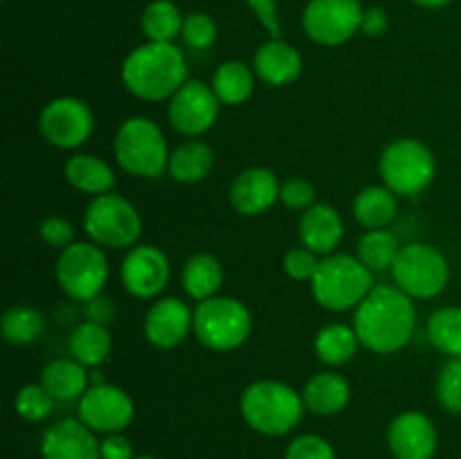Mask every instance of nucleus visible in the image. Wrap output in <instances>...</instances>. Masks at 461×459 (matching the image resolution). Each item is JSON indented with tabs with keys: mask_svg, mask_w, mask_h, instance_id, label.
Returning <instances> with one entry per match:
<instances>
[{
	"mask_svg": "<svg viewBox=\"0 0 461 459\" xmlns=\"http://www.w3.org/2000/svg\"><path fill=\"white\" fill-rule=\"evenodd\" d=\"M318 255L304 246L293 248V250H288L286 256H284V270H286L288 277L295 279V282H311V279L315 277V273H318Z\"/></svg>",
	"mask_w": 461,
	"mask_h": 459,
	"instance_id": "nucleus-39",
	"label": "nucleus"
},
{
	"mask_svg": "<svg viewBox=\"0 0 461 459\" xmlns=\"http://www.w3.org/2000/svg\"><path fill=\"white\" fill-rule=\"evenodd\" d=\"M396 212H399L396 194L392 189H387L385 184L383 187H378V184L365 187L354 198L356 220L360 225H365L367 230H383L396 219Z\"/></svg>",
	"mask_w": 461,
	"mask_h": 459,
	"instance_id": "nucleus-28",
	"label": "nucleus"
},
{
	"mask_svg": "<svg viewBox=\"0 0 461 459\" xmlns=\"http://www.w3.org/2000/svg\"><path fill=\"white\" fill-rule=\"evenodd\" d=\"M279 201L288 207V210L306 212L309 207L315 205V187L313 183L304 178H291L282 183L279 189Z\"/></svg>",
	"mask_w": 461,
	"mask_h": 459,
	"instance_id": "nucleus-40",
	"label": "nucleus"
},
{
	"mask_svg": "<svg viewBox=\"0 0 461 459\" xmlns=\"http://www.w3.org/2000/svg\"><path fill=\"white\" fill-rule=\"evenodd\" d=\"M183 288L192 300L205 302L216 297L223 286V266L214 255H194L183 268Z\"/></svg>",
	"mask_w": 461,
	"mask_h": 459,
	"instance_id": "nucleus-26",
	"label": "nucleus"
},
{
	"mask_svg": "<svg viewBox=\"0 0 461 459\" xmlns=\"http://www.w3.org/2000/svg\"><path fill=\"white\" fill-rule=\"evenodd\" d=\"M77 414L93 432L115 435L131 426L135 408L131 396L122 387L111 382H95L79 399Z\"/></svg>",
	"mask_w": 461,
	"mask_h": 459,
	"instance_id": "nucleus-13",
	"label": "nucleus"
},
{
	"mask_svg": "<svg viewBox=\"0 0 461 459\" xmlns=\"http://www.w3.org/2000/svg\"><path fill=\"white\" fill-rule=\"evenodd\" d=\"M363 14L360 0H311L302 14V25L313 43L336 48L360 32Z\"/></svg>",
	"mask_w": 461,
	"mask_h": 459,
	"instance_id": "nucleus-11",
	"label": "nucleus"
},
{
	"mask_svg": "<svg viewBox=\"0 0 461 459\" xmlns=\"http://www.w3.org/2000/svg\"><path fill=\"white\" fill-rule=\"evenodd\" d=\"M248 7L255 12L264 30L268 32L273 39H279L282 34V25H279V12H277V0H246Z\"/></svg>",
	"mask_w": 461,
	"mask_h": 459,
	"instance_id": "nucleus-42",
	"label": "nucleus"
},
{
	"mask_svg": "<svg viewBox=\"0 0 461 459\" xmlns=\"http://www.w3.org/2000/svg\"><path fill=\"white\" fill-rule=\"evenodd\" d=\"M39 234L50 248L63 250V248L70 246L72 238H75V228H72L70 220L61 219V216H50V219H45L43 223H41Z\"/></svg>",
	"mask_w": 461,
	"mask_h": 459,
	"instance_id": "nucleus-41",
	"label": "nucleus"
},
{
	"mask_svg": "<svg viewBox=\"0 0 461 459\" xmlns=\"http://www.w3.org/2000/svg\"><path fill=\"white\" fill-rule=\"evenodd\" d=\"M392 277L396 288L412 300H432L448 286L450 266L444 252L428 243H408L401 248Z\"/></svg>",
	"mask_w": 461,
	"mask_h": 459,
	"instance_id": "nucleus-9",
	"label": "nucleus"
},
{
	"mask_svg": "<svg viewBox=\"0 0 461 459\" xmlns=\"http://www.w3.org/2000/svg\"><path fill=\"white\" fill-rule=\"evenodd\" d=\"M194 333L212 351H234L250 338L252 315L234 297H210L194 310Z\"/></svg>",
	"mask_w": 461,
	"mask_h": 459,
	"instance_id": "nucleus-7",
	"label": "nucleus"
},
{
	"mask_svg": "<svg viewBox=\"0 0 461 459\" xmlns=\"http://www.w3.org/2000/svg\"><path fill=\"white\" fill-rule=\"evenodd\" d=\"M284 459H338L336 450L324 436L300 435L288 444Z\"/></svg>",
	"mask_w": 461,
	"mask_h": 459,
	"instance_id": "nucleus-38",
	"label": "nucleus"
},
{
	"mask_svg": "<svg viewBox=\"0 0 461 459\" xmlns=\"http://www.w3.org/2000/svg\"><path fill=\"white\" fill-rule=\"evenodd\" d=\"M354 328L365 349L383 356L396 354L414 338V300L401 288L378 284L356 309Z\"/></svg>",
	"mask_w": 461,
	"mask_h": 459,
	"instance_id": "nucleus-1",
	"label": "nucleus"
},
{
	"mask_svg": "<svg viewBox=\"0 0 461 459\" xmlns=\"http://www.w3.org/2000/svg\"><path fill=\"white\" fill-rule=\"evenodd\" d=\"M358 333L347 324H327L315 336V354L331 367L349 363L358 351Z\"/></svg>",
	"mask_w": 461,
	"mask_h": 459,
	"instance_id": "nucleus-32",
	"label": "nucleus"
},
{
	"mask_svg": "<svg viewBox=\"0 0 461 459\" xmlns=\"http://www.w3.org/2000/svg\"><path fill=\"white\" fill-rule=\"evenodd\" d=\"M212 88L221 104L239 106L255 93V68L243 61H225L212 76Z\"/></svg>",
	"mask_w": 461,
	"mask_h": 459,
	"instance_id": "nucleus-27",
	"label": "nucleus"
},
{
	"mask_svg": "<svg viewBox=\"0 0 461 459\" xmlns=\"http://www.w3.org/2000/svg\"><path fill=\"white\" fill-rule=\"evenodd\" d=\"M414 4H419V7L423 9H441L446 7V4H450L453 0H412Z\"/></svg>",
	"mask_w": 461,
	"mask_h": 459,
	"instance_id": "nucleus-46",
	"label": "nucleus"
},
{
	"mask_svg": "<svg viewBox=\"0 0 461 459\" xmlns=\"http://www.w3.org/2000/svg\"><path fill=\"white\" fill-rule=\"evenodd\" d=\"M84 230L99 248H133L142 234V219L133 202L120 194H102L90 201L84 214Z\"/></svg>",
	"mask_w": 461,
	"mask_h": 459,
	"instance_id": "nucleus-8",
	"label": "nucleus"
},
{
	"mask_svg": "<svg viewBox=\"0 0 461 459\" xmlns=\"http://www.w3.org/2000/svg\"><path fill=\"white\" fill-rule=\"evenodd\" d=\"M86 318L90 322H99V324H106L111 322L113 315H115V306H113V300H106V297H95V300L86 302Z\"/></svg>",
	"mask_w": 461,
	"mask_h": 459,
	"instance_id": "nucleus-45",
	"label": "nucleus"
},
{
	"mask_svg": "<svg viewBox=\"0 0 461 459\" xmlns=\"http://www.w3.org/2000/svg\"><path fill=\"white\" fill-rule=\"evenodd\" d=\"M387 27H390V16H387V12L383 7H369L365 9L363 14V25H360V32L367 36H383L387 32Z\"/></svg>",
	"mask_w": 461,
	"mask_h": 459,
	"instance_id": "nucleus-44",
	"label": "nucleus"
},
{
	"mask_svg": "<svg viewBox=\"0 0 461 459\" xmlns=\"http://www.w3.org/2000/svg\"><path fill=\"white\" fill-rule=\"evenodd\" d=\"M57 282L61 291L75 302H90L102 295L104 286L108 282V259L97 243H70L63 248L59 255L57 266Z\"/></svg>",
	"mask_w": 461,
	"mask_h": 459,
	"instance_id": "nucleus-10",
	"label": "nucleus"
},
{
	"mask_svg": "<svg viewBox=\"0 0 461 459\" xmlns=\"http://www.w3.org/2000/svg\"><path fill=\"white\" fill-rule=\"evenodd\" d=\"M437 399L448 412L461 414V356L448 358L437 376Z\"/></svg>",
	"mask_w": 461,
	"mask_h": 459,
	"instance_id": "nucleus-36",
	"label": "nucleus"
},
{
	"mask_svg": "<svg viewBox=\"0 0 461 459\" xmlns=\"http://www.w3.org/2000/svg\"><path fill=\"white\" fill-rule=\"evenodd\" d=\"M428 340L437 351L448 358L461 356V309L459 306H446L435 310L428 320Z\"/></svg>",
	"mask_w": 461,
	"mask_h": 459,
	"instance_id": "nucleus-33",
	"label": "nucleus"
},
{
	"mask_svg": "<svg viewBox=\"0 0 461 459\" xmlns=\"http://www.w3.org/2000/svg\"><path fill=\"white\" fill-rule=\"evenodd\" d=\"M99 454H102V459H135L133 446L122 432L104 436L99 441Z\"/></svg>",
	"mask_w": 461,
	"mask_h": 459,
	"instance_id": "nucleus-43",
	"label": "nucleus"
},
{
	"mask_svg": "<svg viewBox=\"0 0 461 459\" xmlns=\"http://www.w3.org/2000/svg\"><path fill=\"white\" fill-rule=\"evenodd\" d=\"M221 102L214 88L198 79H187L169 99V122L176 133L198 138L219 120Z\"/></svg>",
	"mask_w": 461,
	"mask_h": 459,
	"instance_id": "nucleus-14",
	"label": "nucleus"
},
{
	"mask_svg": "<svg viewBox=\"0 0 461 459\" xmlns=\"http://www.w3.org/2000/svg\"><path fill=\"white\" fill-rule=\"evenodd\" d=\"M126 292L138 300H153L167 288L171 266L165 252L156 246H135L126 252L120 268Z\"/></svg>",
	"mask_w": 461,
	"mask_h": 459,
	"instance_id": "nucleus-15",
	"label": "nucleus"
},
{
	"mask_svg": "<svg viewBox=\"0 0 461 459\" xmlns=\"http://www.w3.org/2000/svg\"><path fill=\"white\" fill-rule=\"evenodd\" d=\"M401 246L396 234H392L390 230H369L367 234H363V238L358 241V250L356 256L367 266L372 273H381V270H392L396 256H399Z\"/></svg>",
	"mask_w": 461,
	"mask_h": 459,
	"instance_id": "nucleus-34",
	"label": "nucleus"
},
{
	"mask_svg": "<svg viewBox=\"0 0 461 459\" xmlns=\"http://www.w3.org/2000/svg\"><path fill=\"white\" fill-rule=\"evenodd\" d=\"M54 396L45 390L43 385H36V382H30V385L21 387L16 394V400H14V408H16L18 417H23L25 421L39 423L45 421L50 414L54 412Z\"/></svg>",
	"mask_w": 461,
	"mask_h": 459,
	"instance_id": "nucleus-35",
	"label": "nucleus"
},
{
	"mask_svg": "<svg viewBox=\"0 0 461 459\" xmlns=\"http://www.w3.org/2000/svg\"><path fill=\"white\" fill-rule=\"evenodd\" d=\"M378 171L385 187L396 196H417L435 180L437 162L426 144L414 138H401L387 144L381 153Z\"/></svg>",
	"mask_w": 461,
	"mask_h": 459,
	"instance_id": "nucleus-6",
	"label": "nucleus"
},
{
	"mask_svg": "<svg viewBox=\"0 0 461 459\" xmlns=\"http://www.w3.org/2000/svg\"><path fill=\"white\" fill-rule=\"evenodd\" d=\"M43 459H102L95 432L81 418H63L43 432Z\"/></svg>",
	"mask_w": 461,
	"mask_h": 459,
	"instance_id": "nucleus-18",
	"label": "nucleus"
},
{
	"mask_svg": "<svg viewBox=\"0 0 461 459\" xmlns=\"http://www.w3.org/2000/svg\"><path fill=\"white\" fill-rule=\"evenodd\" d=\"M212 166H214V151H212L205 142L189 140V142H183L180 147H176L174 151H171L167 171H169L171 178L178 180V183L194 184L205 180L207 174L212 171Z\"/></svg>",
	"mask_w": 461,
	"mask_h": 459,
	"instance_id": "nucleus-25",
	"label": "nucleus"
},
{
	"mask_svg": "<svg viewBox=\"0 0 461 459\" xmlns=\"http://www.w3.org/2000/svg\"><path fill=\"white\" fill-rule=\"evenodd\" d=\"M117 165L135 178H158L169 166V148L162 129L149 117H131L117 129L113 142Z\"/></svg>",
	"mask_w": 461,
	"mask_h": 459,
	"instance_id": "nucleus-5",
	"label": "nucleus"
},
{
	"mask_svg": "<svg viewBox=\"0 0 461 459\" xmlns=\"http://www.w3.org/2000/svg\"><path fill=\"white\" fill-rule=\"evenodd\" d=\"M297 232H300L302 246L313 250L315 255L327 256L333 255V250L340 246L345 223L336 207L327 205V202H315L313 207L302 212Z\"/></svg>",
	"mask_w": 461,
	"mask_h": 459,
	"instance_id": "nucleus-20",
	"label": "nucleus"
},
{
	"mask_svg": "<svg viewBox=\"0 0 461 459\" xmlns=\"http://www.w3.org/2000/svg\"><path fill=\"white\" fill-rule=\"evenodd\" d=\"M135 459H156V457H135Z\"/></svg>",
	"mask_w": 461,
	"mask_h": 459,
	"instance_id": "nucleus-47",
	"label": "nucleus"
},
{
	"mask_svg": "<svg viewBox=\"0 0 461 459\" xmlns=\"http://www.w3.org/2000/svg\"><path fill=\"white\" fill-rule=\"evenodd\" d=\"M315 302L327 310L358 309L374 291V273L354 255H327L311 279Z\"/></svg>",
	"mask_w": 461,
	"mask_h": 459,
	"instance_id": "nucleus-4",
	"label": "nucleus"
},
{
	"mask_svg": "<svg viewBox=\"0 0 461 459\" xmlns=\"http://www.w3.org/2000/svg\"><path fill=\"white\" fill-rule=\"evenodd\" d=\"M277 176L264 166L243 169L230 184V202L243 216H257L268 212L279 201Z\"/></svg>",
	"mask_w": 461,
	"mask_h": 459,
	"instance_id": "nucleus-19",
	"label": "nucleus"
},
{
	"mask_svg": "<svg viewBox=\"0 0 461 459\" xmlns=\"http://www.w3.org/2000/svg\"><path fill=\"white\" fill-rule=\"evenodd\" d=\"M439 435L428 414L410 410L399 414L387 428V448L394 459H432Z\"/></svg>",
	"mask_w": 461,
	"mask_h": 459,
	"instance_id": "nucleus-16",
	"label": "nucleus"
},
{
	"mask_svg": "<svg viewBox=\"0 0 461 459\" xmlns=\"http://www.w3.org/2000/svg\"><path fill=\"white\" fill-rule=\"evenodd\" d=\"M39 129L45 142L57 148H77L93 135L95 115L86 102L77 97H59L43 106Z\"/></svg>",
	"mask_w": 461,
	"mask_h": 459,
	"instance_id": "nucleus-12",
	"label": "nucleus"
},
{
	"mask_svg": "<svg viewBox=\"0 0 461 459\" xmlns=\"http://www.w3.org/2000/svg\"><path fill=\"white\" fill-rule=\"evenodd\" d=\"M239 410L248 428L264 436H284L300 426L306 412L304 399L279 381H257L243 390Z\"/></svg>",
	"mask_w": 461,
	"mask_h": 459,
	"instance_id": "nucleus-3",
	"label": "nucleus"
},
{
	"mask_svg": "<svg viewBox=\"0 0 461 459\" xmlns=\"http://www.w3.org/2000/svg\"><path fill=\"white\" fill-rule=\"evenodd\" d=\"M41 385L54 396V400L70 403L79 400L88 390V374L75 358H57L45 364L41 374Z\"/></svg>",
	"mask_w": 461,
	"mask_h": 459,
	"instance_id": "nucleus-23",
	"label": "nucleus"
},
{
	"mask_svg": "<svg viewBox=\"0 0 461 459\" xmlns=\"http://www.w3.org/2000/svg\"><path fill=\"white\" fill-rule=\"evenodd\" d=\"M302 399H304L309 412L318 414V417H333V414H340L349 405L351 387L347 378L340 376V374L322 372L315 374L306 382Z\"/></svg>",
	"mask_w": 461,
	"mask_h": 459,
	"instance_id": "nucleus-22",
	"label": "nucleus"
},
{
	"mask_svg": "<svg viewBox=\"0 0 461 459\" xmlns=\"http://www.w3.org/2000/svg\"><path fill=\"white\" fill-rule=\"evenodd\" d=\"M66 180L75 189L84 194H93V196H102V194H111L115 187V174L104 162L102 158L88 156V153H77L66 162Z\"/></svg>",
	"mask_w": 461,
	"mask_h": 459,
	"instance_id": "nucleus-24",
	"label": "nucleus"
},
{
	"mask_svg": "<svg viewBox=\"0 0 461 459\" xmlns=\"http://www.w3.org/2000/svg\"><path fill=\"white\" fill-rule=\"evenodd\" d=\"M255 75L270 86H288L302 75V54L295 45L282 39H270L252 58Z\"/></svg>",
	"mask_w": 461,
	"mask_h": 459,
	"instance_id": "nucleus-21",
	"label": "nucleus"
},
{
	"mask_svg": "<svg viewBox=\"0 0 461 459\" xmlns=\"http://www.w3.org/2000/svg\"><path fill=\"white\" fill-rule=\"evenodd\" d=\"M0 331L9 345L27 346L43 336L45 315L34 306L16 304L5 310L3 320H0Z\"/></svg>",
	"mask_w": 461,
	"mask_h": 459,
	"instance_id": "nucleus-31",
	"label": "nucleus"
},
{
	"mask_svg": "<svg viewBox=\"0 0 461 459\" xmlns=\"http://www.w3.org/2000/svg\"><path fill=\"white\" fill-rule=\"evenodd\" d=\"M122 81L133 97L144 102L171 99L187 81V61L178 45L149 40L124 58Z\"/></svg>",
	"mask_w": 461,
	"mask_h": 459,
	"instance_id": "nucleus-2",
	"label": "nucleus"
},
{
	"mask_svg": "<svg viewBox=\"0 0 461 459\" xmlns=\"http://www.w3.org/2000/svg\"><path fill=\"white\" fill-rule=\"evenodd\" d=\"M183 22L185 16L171 0H153L144 7L140 18L144 36L156 43H174L183 34Z\"/></svg>",
	"mask_w": 461,
	"mask_h": 459,
	"instance_id": "nucleus-30",
	"label": "nucleus"
},
{
	"mask_svg": "<svg viewBox=\"0 0 461 459\" xmlns=\"http://www.w3.org/2000/svg\"><path fill=\"white\" fill-rule=\"evenodd\" d=\"M194 328V313L178 297H162L149 309L144 336L158 349H174L187 340Z\"/></svg>",
	"mask_w": 461,
	"mask_h": 459,
	"instance_id": "nucleus-17",
	"label": "nucleus"
},
{
	"mask_svg": "<svg viewBox=\"0 0 461 459\" xmlns=\"http://www.w3.org/2000/svg\"><path fill=\"white\" fill-rule=\"evenodd\" d=\"M216 34V21L205 12H192L189 16H185L183 22V40L187 48L192 50H207L214 45Z\"/></svg>",
	"mask_w": 461,
	"mask_h": 459,
	"instance_id": "nucleus-37",
	"label": "nucleus"
},
{
	"mask_svg": "<svg viewBox=\"0 0 461 459\" xmlns=\"http://www.w3.org/2000/svg\"><path fill=\"white\" fill-rule=\"evenodd\" d=\"M113 340L111 331H108L106 324L99 322H81L79 327L72 331L70 338V354L77 363H81L84 367H97V364L106 363L108 356H111Z\"/></svg>",
	"mask_w": 461,
	"mask_h": 459,
	"instance_id": "nucleus-29",
	"label": "nucleus"
}]
</instances>
